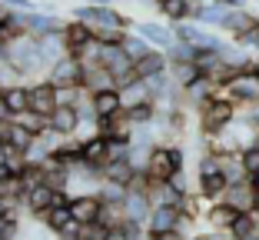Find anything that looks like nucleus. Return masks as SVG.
Returning a JSON list of instances; mask_svg holds the SVG:
<instances>
[{"mask_svg": "<svg viewBox=\"0 0 259 240\" xmlns=\"http://www.w3.org/2000/svg\"><path fill=\"white\" fill-rule=\"evenodd\" d=\"M166 70H169L166 50H156V47H153L146 57H140V60H137V67H133V77L150 80V77H160V74H166Z\"/></svg>", "mask_w": 259, "mask_h": 240, "instance_id": "nucleus-18", "label": "nucleus"}, {"mask_svg": "<svg viewBox=\"0 0 259 240\" xmlns=\"http://www.w3.org/2000/svg\"><path fill=\"white\" fill-rule=\"evenodd\" d=\"M0 104L7 107L10 117L30 110V84H4L0 87Z\"/></svg>", "mask_w": 259, "mask_h": 240, "instance_id": "nucleus-15", "label": "nucleus"}, {"mask_svg": "<svg viewBox=\"0 0 259 240\" xmlns=\"http://www.w3.org/2000/svg\"><path fill=\"white\" fill-rule=\"evenodd\" d=\"M256 230H259V220H256V214H239V220L233 224V240H249V237H256Z\"/></svg>", "mask_w": 259, "mask_h": 240, "instance_id": "nucleus-34", "label": "nucleus"}, {"mask_svg": "<svg viewBox=\"0 0 259 240\" xmlns=\"http://www.w3.org/2000/svg\"><path fill=\"white\" fill-rule=\"evenodd\" d=\"M30 110H37V114L50 117L57 110V87L50 84V80H37V84H30Z\"/></svg>", "mask_w": 259, "mask_h": 240, "instance_id": "nucleus-16", "label": "nucleus"}, {"mask_svg": "<svg viewBox=\"0 0 259 240\" xmlns=\"http://www.w3.org/2000/svg\"><path fill=\"white\" fill-rule=\"evenodd\" d=\"M110 157V140L103 137V133H93V137L83 140V157L80 160L83 163H93V167H103Z\"/></svg>", "mask_w": 259, "mask_h": 240, "instance_id": "nucleus-26", "label": "nucleus"}, {"mask_svg": "<svg viewBox=\"0 0 259 240\" xmlns=\"http://www.w3.org/2000/svg\"><path fill=\"white\" fill-rule=\"evenodd\" d=\"M63 40H67L70 57H76V60L87 54V47H90V44H97V37H93V27H90V23H83V20L63 23Z\"/></svg>", "mask_w": 259, "mask_h": 240, "instance_id": "nucleus-7", "label": "nucleus"}, {"mask_svg": "<svg viewBox=\"0 0 259 240\" xmlns=\"http://www.w3.org/2000/svg\"><path fill=\"white\" fill-rule=\"evenodd\" d=\"M90 107L97 110V117H113V114H120V110H126V107H123V93H120V87H113V90H100V93H90Z\"/></svg>", "mask_w": 259, "mask_h": 240, "instance_id": "nucleus-23", "label": "nucleus"}, {"mask_svg": "<svg viewBox=\"0 0 259 240\" xmlns=\"http://www.w3.org/2000/svg\"><path fill=\"white\" fill-rule=\"evenodd\" d=\"M87 4H97V7H110L113 0H87Z\"/></svg>", "mask_w": 259, "mask_h": 240, "instance_id": "nucleus-47", "label": "nucleus"}, {"mask_svg": "<svg viewBox=\"0 0 259 240\" xmlns=\"http://www.w3.org/2000/svg\"><path fill=\"white\" fill-rule=\"evenodd\" d=\"M249 70H252V74L259 77V57H252V67H249Z\"/></svg>", "mask_w": 259, "mask_h": 240, "instance_id": "nucleus-48", "label": "nucleus"}, {"mask_svg": "<svg viewBox=\"0 0 259 240\" xmlns=\"http://www.w3.org/2000/svg\"><path fill=\"white\" fill-rule=\"evenodd\" d=\"M146 197H150L153 207H163V203H176V207H180V200H183V197L176 194V187L169 184V180H150Z\"/></svg>", "mask_w": 259, "mask_h": 240, "instance_id": "nucleus-29", "label": "nucleus"}, {"mask_svg": "<svg viewBox=\"0 0 259 240\" xmlns=\"http://www.w3.org/2000/svg\"><path fill=\"white\" fill-rule=\"evenodd\" d=\"M209 4H223V7H243V0H209Z\"/></svg>", "mask_w": 259, "mask_h": 240, "instance_id": "nucleus-43", "label": "nucleus"}, {"mask_svg": "<svg viewBox=\"0 0 259 240\" xmlns=\"http://www.w3.org/2000/svg\"><path fill=\"white\" fill-rule=\"evenodd\" d=\"M100 224L107 227V230H120V227L126 224V210H123V203H103Z\"/></svg>", "mask_w": 259, "mask_h": 240, "instance_id": "nucleus-33", "label": "nucleus"}, {"mask_svg": "<svg viewBox=\"0 0 259 240\" xmlns=\"http://www.w3.org/2000/svg\"><path fill=\"white\" fill-rule=\"evenodd\" d=\"M239 114H243L246 120H249V124H256V127H259V100L243 104V107H239Z\"/></svg>", "mask_w": 259, "mask_h": 240, "instance_id": "nucleus-40", "label": "nucleus"}, {"mask_svg": "<svg viewBox=\"0 0 259 240\" xmlns=\"http://www.w3.org/2000/svg\"><path fill=\"white\" fill-rule=\"evenodd\" d=\"M10 63L20 77H33V74H44L47 77V63H44V50H40V37L27 33V37L14 40L10 44Z\"/></svg>", "mask_w": 259, "mask_h": 240, "instance_id": "nucleus-3", "label": "nucleus"}, {"mask_svg": "<svg viewBox=\"0 0 259 240\" xmlns=\"http://www.w3.org/2000/svg\"><path fill=\"white\" fill-rule=\"evenodd\" d=\"M239 220V210L229 207L226 200H216L209 203V210H206V227H213V230H233V224Z\"/></svg>", "mask_w": 259, "mask_h": 240, "instance_id": "nucleus-20", "label": "nucleus"}, {"mask_svg": "<svg viewBox=\"0 0 259 240\" xmlns=\"http://www.w3.org/2000/svg\"><path fill=\"white\" fill-rule=\"evenodd\" d=\"M83 87H87V93H100V90H113L120 84H116V77L103 63H83Z\"/></svg>", "mask_w": 259, "mask_h": 240, "instance_id": "nucleus-19", "label": "nucleus"}, {"mask_svg": "<svg viewBox=\"0 0 259 240\" xmlns=\"http://www.w3.org/2000/svg\"><path fill=\"white\" fill-rule=\"evenodd\" d=\"M107 237H110V230L100 224V220H93V224L80 227V237H76V240H107Z\"/></svg>", "mask_w": 259, "mask_h": 240, "instance_id": "nucleus-38", "label": "nucleus"}, {"mask_svg": "<svg viewBox=\"0 0 259 240\" xmlns=\"http://www.w3.org/2000/svg\"><path fill=\"white\" fill-rule=\"evenodd\" d=\"M73 20H83L93 27V37L100 44H123L130 33V20L123 14H116L113 4L110 7H97V4H83L73 10Z\"/></svg>", "mask_w": 259, "mask_h": 240, "instance_id": "nucleus-1", "label": "nucleus"}, {"mask_svg": "<svg viewBox=\"0 0 259 240\" xmlns=\"http://www.w3.org/2000/svg\"><path fill=\"white\" fill-rule=\"evenodd\" d=\"M57 203V190L50 184H37L27 190V197H23V210L30 214V220H40L47 214V210Z\"/></svg>", "mask_w": 259, "mask_h": 240, "instance_id": "nucleus-12", "label": "nucleus"}, {"mask_svg": "<svg viewBox=\"0 0 259 240\" xmlns=\"http://www.w3.org/2000/svg\"><path fill=\"white\" fill-rule=\"evenodd\" d=\"M229 190V180L223 170H213V174H199V187H196V194H203L209 203L223 200V194Z\"/></svg>", "mask_w": 259, "mask_h": 240, "instance_id": "nucleus-24", "label": "nucleus"}, {"mask_svg": "<svg viewBox=\"0 0 259 240\" xmlns=\"http://www.w3.org/2000/svg\"><path fill=\"white\" fill-rule=\"evenodd\" d=\"M133 130H137V124L126 117V110H120V114H113V117H100V133L107 140H113V144H130V140H133Z\"/></svg>", "mask_w": 259, "mask_h": 240, "instance_id": "nucleus-10", "label": "nucleus"}, {"mask_svg": "<svg viewBox=\"0 0 259 240\" xmlns=\"http://www.w3.org/2000/svg\"><path fill=\"white\" fill-rule=\"evenodd\" d=\"M196 50H199V47L176 40V44L166 50V57H169V63H196Z\"/></svg>", "mask_w": 259, "mask_h": 240, "instance_id": "nucleus-36", "label": "nucleus"}, {"mask_svg": "<svg viewBox=\"0 0 259 240\" xmlns=\"http://www.w3.org/2000/svg\"><path fill=\"white\" fill-rule=\"evenodd\" d=\"M249 180H252V187H256V190H259V174H252Z\"/></svg>", "mask_w": 259, "mask_h": 240, "instance_id": "nucleus-49", "label": "nucleus"}, {"mask_svg": "<svg viewBox=\"0 0 259 240\" xmlns=\"http://www.w3.org/2000/svg\"><path fill=\"white\" fill-rule=\"evenodd\" d=\"M47 80L54 87H83V63L76 57H67V60L47 70Z\"/></svg>", "mask_w": 259, "mask_h": 240, "instance_id": "nucleus-11", "label": "nucleus"}, {"mask_svg": "<svg viewBox=\"0 0 259 240\" xmlns=\"http://www.w3.org/2000/svg\"><path fill=\"white\" fill-rule=\"evenodd\" d=\"M70 214L76 224H93L103 214V200H100V194H76L70 200Z\"/></svg>", "mask_w": 259, "mask_h": 240, "instance_id": "nucleus-14", "label": "nucleus"}, {"mask_svg": "<svg viewBox=\"0 0 259 240\" xmlns=\"http://www.w3.org/2000/svg\"><path fill=\"white\" fill-rule=\"evenodd\" d=\"M40 50H44V63H47V70H50V67H57L60 60H67V57H70L67 40H63V30L40 37Z\"/></svg>", "mask_w": 259, "mask_h": 240, "instance_id": "nucleus-22", "label": "nucleus"}, {"mask_svg": "<svg viewBox=\"0 0 259 240\" xmlns=\"http://www.w3.org/2000/svg\"><path fill=\"white\" fill-rule=\"evenodd\" d=\"M97 194H100V200H103V203H123V200H126V184H116V180H103Z\"/></svg>", "mask_w": 259, "mask_h": 240, "instance_id": "nucleus-35", "label": "nucleus"}, {"mask_svg": "<svg viewBox=\"0 0 259 240\" xmlns=\"http://www.w3.org/2000/svg\"><path fill=\"white\" fill-rule=\"evenodd\" d=\"M183 224V210L176 203H163V207H153L150 220H146V237H163L169 230H180Z\"/></svg>", "mask_w": 259, "mask_h": 240, "instance_id": "nucleus-6", "label": "nucleus"}, {"mask_svg": "<svg viewBox=\"0 0 259 240\" xmlns=\"http://www.w3.org/2000/svg\"><path fill=\"white\" fill-rule=\"evenodd\" d=\"M37 224H44L47 230H54V233L67 230V227L73 224V214H70V203H67V207H50V210L44 214V217L37 220Z\"/></svg>", "mask_w": 259, "mask_h": 240, "instance_id": "nucleus-31", "label": "nucleus"}, {"mask_svg": "<svg viewBox=\"0 0 259 240\" xmlns=\"http://www.w3.org/2000/svg\"><path fill=\"white\" fill-rule=\"evenodd\" d=\"M100 174H103V180H116V184H130V180L137 177L130 157H123V160H107L103 167H100Z\"/></svg>", "mask_w": 259, "mask_h": 240, "instance_id": "nucleus-30", "label": "nucleus"}, {"mask_svg": "<svg viewBox=\"0 0 259 240\" xmlns=\"http://www.w3.org/2000/svg\"><path fill=\"white\" fill-rule=\"evenodd\" d=\"M7 14H10V7H7V4H4V0H0V23L7 20Z\"/></svg>", "mask_w": 259, "mask_h": 240, "instance_id": "nucleus-45", "label": "nucleus"}, {"mask_svg": "<svg viewBox=\"0 0 259 240\" xmlns=\"http://www.w3.org/2000/svg\"><path fill=\"white\" fill-rule=\"evenodd\" d=\"M156 10L169 23H186L193 17V0H156Z\"/></svg>", "mask_w": 259, "mask_h": 240, "instance_id": "nucleus-28", "label": "nucleus"}, {"mask_svg": "<svg viewBox=\"0 0 259 240\" xmlns=\"http://www.w3.org/2000/svg\"><path fill=\"white\" fill-rule=\"evenodd\" d=\"M27 30H30L33 37H47V33L63 30V23L57 20L54 14H47V10H30V14H27Z\"/></svg>", "mask_w": 259, "mask_h": 240, "instance_id": "nucleus-27", "label": "nucleus"}, {"mask_svg": "<svg viewBox=\"0 0 259 240\" xmlns=\"http://www.w3.org/2000/svg\"><path fill=\"white\" fill-rule=\"evenodd\" d=\"M256 27H259V17H256V14H249V10H243V7H233V10L226 14V20H223L220 30H226L229 37L236 40V44H243V40L249 37Z\"/></svg>", "mask_w": 259, "mask_h": 240, "instance_id": "nucleus-8", "label": "nucleus"}, {"mask_svg": "<svg viewBox=\"0 0 259 240\" xmlns=\"http://www.w3.org/2000/svg\"><path fill=\"white\" fill-rule=\"evenodd\" d=\"M7 154H10V150H7V144H4V140H0V167H4V163H7Z\"/></svg>", "mask_w": 259, "mask_h": 240, "instance_id": "nucleus-44", "label": "nucleus"}, {"mask_svg": "<svg viewBox=\"0 0 259 240\" xmlns=\"http://www.w3.org/2000/svg\"><path fill=\"white\" fill-rule=\"evenodd\" d=\"M4 4H7L10 10H23V14H30V10H40L33 0H4Z\"/></svg>", "mask_w": 259, "mask_h": 240, "instance_id": "nucleus-42", "label": "nucleus"}, {"mask_svg": "<svg viewBox=\"0 0 259 240\" xmlns=\"http://www.w3.org/2000/svg\"><path fill=\"white\" fill-rule=\"evenodd\" d=\"M223 200H226L229 207H236L239 214H256V210H259V190L252 187V180L229 184V190L223 194Z\"/></svg>", "mask_w": 259, "mask_h": 240, "instance_id": "nucleus-9", "label": "nucleus"}, {"mask_svg": "<svg viewBox=\"0 0 259 240\" xmlns=\"http://www.w3.org/2000/svg\"><path fill=\"white\" fill-rule=\"evenodd\" d=\"M7 203H10V200H0V217H4V210H7Z\"/></svg>", "mask_w": 259, "mask_h": 240, "instance_id": "nucleus-50", "label": "nucleus"}, {"mask_svg": "<svg viewBox=\"0 0 259 240\" xmlns=\"http://www.w3.org/2000/svg\"><path fill=\"white\" fill-rule=\"evenodd\" d=\"M243 163H246V170H249V177L259 174V144L249 147V150H243Z\"/></svg>", "mask_w": 259, "mask_h": 240, "instance_id": "nucleus-39", "label": "nucleus"}, {"mask_svg": "<svg viewBox=\"0 0 259 240\" xmlns=\"http://www.w3.org/2000/svg\"><path fill=\"white\" fill-rule=\"evenodd\" d=\"M107 240H126V233H123V230H110Z\"/></svg>", "mask_w": 259, "mask_h": 240, "instance_id": "nucleus-46", "label": "nucleus"}, {"mask_svg": "<svg viewBox=\"0 0 259 240\" xmlns=\"http://www.w3.org/2000/svg\"><path fill=\"white\" fill-rule=\"evenodd\" d=\"M123 210H126V220H133V224H143V227H146V220H150V214H153V203H150V197H146L143 190H126Z\"/></svg>", "mask_w": 259, "mask_h": 240, "instance_id": "nucleus-21", "label": "nucleus"}, {"mask_svg": "<svg viewBox=\"0 0 259 240\" xmlns=\"http://www.w3.org/2000/svg\"><path fill=\"white\" fill-rule=\"evenodd\" d=\"M156 114H160V104H156V100H143V104L126 107V117L133 120V124H153Z\"/></svg>", "mask_w": 259, "mask_h": 240, "instance_id": "nucleus-32", "label": "nucleus"}, {"mask_svg": "<svg viewBox=\"0 0 259 240\" xmlns=\"http://www.w3.org/2000/svg\"><path fill=\"white\" fill-rule=\"evenodd\" d=\"M100 63L110 70L116 77V84H126V80H133V67H137V60L126 54V47L123 44H103V54H100Z\"/></svg>", "mask_w": 259, "mask_h": 240, "instance_id": "nucleus-5", "label": "nucleus"}, {"mask_svg": "<svg viewBox=\"0 0 259 240\" xmlns=\"http://www.w3.org/2000/svg\"><path fill=\"white\" fill-rule=\"evenodd\" d=\"M183 170V150L176 144H156L150 157V167H146V177L150 180H173L176 174Z\"/></svg>", "mask_w": 259, "mask_h": 240, "instance_id": "nucleus-4", "label": "nucleus"}, {"mask_svg": "<svg viewBox=\"0 0 259 240\" xmlns=\"http://www.w3.org/2000/svg\"><path fill=\"white\" fill-rule=\"evenodd\" d=\"M196 240H233V233H226V230H213V227H206L203 233H196Z\"/></svg>", "mask_w": 259, "mask_h": 240, "instance_id": "nucleus-41", "label": "nucleus"}, {"mask_svg": "<svg viewBox=\"0 0 259 240\" xmlns=\"http://www.w3.org/2000/svg\"><path fill=\"white\" fill-rule=\"evenodd\" d=\"M0 140L7 144V150H20V154H27V150L33 147L37 133H30L23 124H17L14 117H10V120H4V124H0Z\"/></svg>", "mask_w": 259, "mask_h": 240, "instance_id": "nucleus-13", "label": "nucleus"}, {"mask_svg": "<svg viewBox=\"0 0 259 240\" xmlns=\"http://www.w3.org/2000/svg\"><path fill=\"white\" fill-rule=\"evenodd\" d=\"M133 30H137L143 40H150V44L156 47V50H169V47L176 44L173 27H163V23H156V20H143V23H137Z\"/></svg>", "mask_w": 259, "mask_h": 240, "instance_id": "nucleus-17", "label": "nucleus"}, {"mask_svg": "<svg viewBox=\"0 0 259 240\" xmlns=\"http://www.w3.org/2000/svg\"><path fill=\"white\" fill-rule=\"evenodd\" d=\"M193 240H196V237H193Z\"/></svg>", "mask_w": 259, "mask_h": 240, "instance_id": "nucleus-51", "label": "nucleus"}, {"mask_svg": "<svg viewBox=\"0 0 259 240\" xmlns=\"http://www.w3.org/2000/svg\"><path fill=\"white\" fill-rule=\"evenodd\" d=\"M123 47H126V54L133 57V60H140V57H146V54L153 50V44H150V40H143V37H140L137 30H130V33H126V40H123Z\"/></svg>", "mask_w": 259, "mask_h": 240, "instance_id": "nucleus-37", "label": "nucleus"}, {"mask_svg": "<svg viewBox=\"0 0 259 240\" xmlns=\"http://www.w3.org/2000/svg\"><path fill=\"white\" fill-rule=\"evenodd\" d=\"M196 114H199V130L209 133V137H216V133L226 130V127L239 117V104L226 100L223 93H216L213 100H206L203 107H196Z\"/></svg>", "mask_w": 259, "mask_h": 240, "instance_id": "nucleus-2", "label": "nucleus"}, {"mask_svg": "<svg viewBox=\"0 0 259 240\" xmlns=\"http://www.w3.org/2000/svg\"><path fill=\"white\" fill-rule=\"evenodd\" d=\"M50 127L57 133H63V137H76V130H80V110L76 107H57L50 114Z\"/></svg>", "mask_w": 259, "mask_h": 240, "instance_id": "nucleus-25", "label": "nucleus"}]
</instances>
